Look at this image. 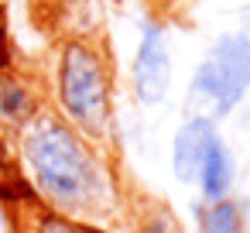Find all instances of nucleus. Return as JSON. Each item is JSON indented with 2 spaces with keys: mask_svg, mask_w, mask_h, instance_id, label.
<instances>
[{
  "mask_svg": "<svg viewBox=\"0 0 250 233\" xmlns=\"http://www.w3.org/2000/svg\"><path fill=\"white\" fill-rule=\"evenodd\" d=\"M11 158L31 202L42 209L106 226L127 212L113 148L93 144L52 110H42L11 141Z\"/></svg>",
  "mask_w": 250,
  "mask_h": 233,
  "instance_id": "1",
  "label": "nucleus"
},
{
  "mask_svg": "<svg viewBox=\"0 0 250 233\" xmlns=\"http://www.w3.org/2000/svg\"><path fill=\"white\" fill-rule=\"evenodd\" d=\"M48 110L100 148H113L117 134V69L103 38L65 35L55 42L45 83Z\"/></svg>",
  "mask_w": 250,
  "mask_h": 233,
  "instance_id": "2",
  "label": "nucleus"
},
{
  "mask_svg": "<svg viewBox=\"0 0 250 233\" xmlns=\"http://www.w3.org/2000/svg\"><path fill=\"white\" fill-rule=\"evenodd\" d=\"M250 93V14L219 31L199 65L192 69L185 89V113H206L226 120Z\"/></svg>",
  "mask_w": 250,
  "mask_h": 233,
  "instance_id": "3",
  "label": "nucleus"
},
{
  "mask_svg": "<svg viewBox=\"0 0 250 233\" xmlns=\"http://www.w3.org/2000/svg\"><path fill=\"white\" fill-rule=\"evenodd\" d=\"M171 72H175V59H171V35L168 24L161 18H141L137 24V45H134V59H130V96L141 110H154L168 100L171 93Z\"/></svg>",
  "mask_w": 250,
  "mask_h": 233,
  "instance_id": "4",
  "label": "nucleus"
},
{
  "mask_svg": "<svg viewBox=\"0 0 250 233\" xmlns=\"http://www.w3.org/2000/svg\"><path fill=\"white\" fill-rule=\"evenodd\" d=\"M42 110H48L45 83L18 65L0 69V141L11 144Z\"/></svg>",
  "mask_w": 250,
  "mask_h": 233,
  "instance_id": "5",
  "label": "nucleus"
},
{
  "mask_svg": "<svg viewBox=\"0 0 250 233\" xmlns=\"http://www.w3.org/2000/svg\"><path fill=\"white\" fill-rule=\"evenodd\" d=\"M219 120L206 117V113H185L182 124L171 134V148H168V165L178 185H192L209 148L219 141Z\"/></svg>",
  "mask_w": 250,
  "mask_h": 233,
  "instance_id": "6",
  "label": "nucleus"
},
{
  "mask_svg": "<svg viewBox=\"0 0 250 233\" xmlns=\"http://www.w3.org/2000/svg\"><path fill=\"white\" fill-rule=\"evenodd\" d=\"M236 178H240L236 154H233V148L219 137V141L209 148V154H206V161H202V168H199L192 189L199 192V202H216V199L236 195Z\"/></svg>",
  "mask_w": 250,
  "mask_h": 233,
  "instance_id": "7",
  "label": "nucleus"
},
{
  "mask_svg": "<svg viewBox=\"0 0 250 233\" xmlns=\"http://www.w3.org/2000/svg\"><path fill=\"white\" fill-rule=\"evenodd\" d=\"M192 233H250L247 202L240 195H226L216 202H195Z\"/></svg>",
  "mask_w": 250,
  "mask_h": 233,
  "instance_id": "8",
  "label": "nucleus"
},
{
  "mask_svg": "<svg viewBox=\"0 0 250 233\" xmlns=\"http://www.w3.org/2000/svg\"><path fill=\"white\" fill-rule=\"evenodd\" d=\"M21 233H117V230L106 226V223L62 216V212H52V209H42V206L28 202L24 212H21Z\"/></svg>",
  "mask_w": 250,
  "mask_h": 233,
  "instance_id": "9",
  "label": "nucleus"
},
{
  "mask_svg": "<svg viewBox=\"0 0 250 233\" xmlns=\"http://www.w3.org/2000/svg\"><path fill=\"white\" fill-rule=\"evenodd\" d=\"M28 202L31 195L18 175L0 178V233H21V212Z\"/></svg>",
  "mask_w": 250,
  "mask_h": 233,
  "instance_id": "10",
  "label": "nucleus"
},
{
  "mask_svg": "<svg viewBox=\"0 0 250 233\" xmlns=\"http://www.w3.org/2000/svg\"><path fill=\"white\" fill-rule=\"evenodd\" d=\"M141 233H182V226L168 206H154L151 212L141 216Z\"/></svg>",
  "mask_w": 250,
  "mask_h": 233,
  "instance_id": "11",
  "label": "nucleus"
},
{
  "mask_svg": "<svg viewBox=\"0 0 250 233\" xmlns=\"http://www.w3.org/2000/svg\"><path fill=\"white\" fill-rule=\"evenodd\" d=\"M14 65V55H11V31H7V4L0 0V69Z\"/></svg>",
  "mask_w": 250,
  "mask_h": 233,
  "instance_id": "12",
  "label": "nucleus"
}]
</instances>
